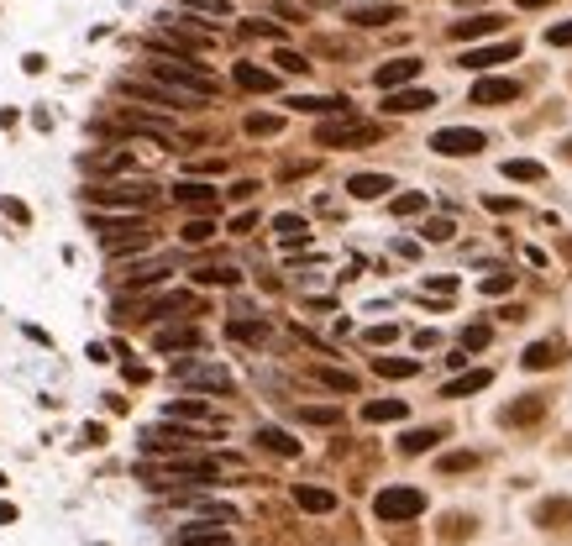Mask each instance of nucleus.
<instances>
[{"mask_svg": "<svg viewBox=\"0 0 572 546\" xmlns=\"http://www.w3.org/2000/svg\"><path fill=\"white\" fill-rule=\"evenodd\" d=\"M568 158H572V142H568Z\"/></svg>", "mask_w": 572, "mask_h": 546, "instance_id": "54", "label": "nucleus"}, {"mask_svg": "<svg viewBox=\"0 0 572 546\" xmlns=\"http://www.w3.org/2000/svg\"><path fill=\"white\" fill-rule=\"evenodd\" d=\"M79 441H84V446H100V441H106V426H84Z\"/></svg>", "mask_w": 572, "mask_h": 546, "instance_id": "47", "label": "nucleus"}, {"mask_svg": "<svg viewBox=\"0 0 572 546\" xmlns=\"http://www.w3.org/2000/svg\"><path fill=\"white\" fill-rule=\"evenodd\" d=\"M21 68H27V74H43L48 63H43V53H27V58H21Z\"/></svg>", "mask_w": 572, "mask_h": 546, "instance_id": "50", "label": "nucleus"}, {"mask_svg": "<svg viewBox=\"0 0 572 546\" xmlns=\"http://www.w3.org/2000/svg\"><path fill=\"white\" fill-rule=\"evenodd\" d=\"M236 278H242L236 269H200V273H195V284H226V289L236 284Z\"/></svg>", "mask_w": 572, "mask_h": 546, "instance_id": "39", "label": "nucleus"}, {"mask_svg": "<svg viewBox=\"0 0 572 546\" xmlns=\"http://www.w3.org/2000/svg\"><path fill=\"white\" fill-rule=\"evenodd\" d=\"M315 383H326V389H337V394H357V379L342 373V368H315Z\"/></svg>", "mask_w": 572, "mask_h": 546, "instance_id": "29", "label": "nucleus"}, {"mask_svg": "<svg viewBox=\"0 0 572 546\" xmlns=\"http://www.w3.org/2000/svg\"><path fill=\"white\" fill-rule=\"evenodd\" d=\"M274 63H279L284 74H310V63H305L299 53H289V48H279V53H274Z\"/></svg>", "mask_w": 572, "mask_h": 546, "instance_id": "42", "label": "nucleus"}, {"mask_svg": "<svg viewBox=\"0 0 572 546\" xmlns=\"http://www.w3.org/2000/svg\"><path fill=\"white\" fill-rule=\"evenodd\" d=\"M289 106L305 110V116H346V110H352L346 100H331V95H294Z\"/></svg>", "mask_w": 572, "mask_h": 546, "instance_id": "19", "label": "nucleus"}, {"mask_svg": "<svg viewBox=\"0 0 572 546\" xmlns=\"http://www.w3.org/2000/svg\"><path fill=\"white\" fill-rule=\"evenodd\" d=\"M478 289H483V294H510V289H515V273H489Z\"/></svg>", "mask_w": 572, "mask_h": 546, "instance_id": "41", "label": "nucleus"}, {"mask_svg": "<svg viewBox=\"0 0 572 546\" xmlns=\"http://www.w3.org/2000/svg\"><path fill=\"white\" fill-rule=\"evenodd\" d=\"M226 331L236 341H268V321H231Z\"/></svg>", "mask_w": 572, "mask_h": 546, "instance_id": "31", "label": "nucleus"}, {"mask_svg": "<svg viewBox=\"0 0 572 546\" xmlns=\"http://www.w3.org/2000/svg\"><path fill=\"white\" fill-rule=\"evenodd\" d=\"M258 446H268V452H279V457H299V441L279 431V426H258Z\"/></svg>", "mask_w": 572, "mask_h": 546, "instance_id": "22", "label": "nucleus"}, {"mask_svg": "<svg viewBox=\"0 0 572 546\" xmlns=\"http://www.w3.org/2000/svg\"><path fill=\"white\" fill-rule=\"evenodd\" d=\"M541 415V399H525L515 410H504V426H525V421H536Z\"/></svg>", "mask_w": 572, "mask_h": 546, "instance_id": "36", "label": "nucleus"}, {"mask_svg": "<svg viewBox=\"0 0 572 546\" xmlns=\"http://www.w3.org/2000/svg\"><path fill=\"white\" fill-rule=\"evenodd\" d=\"M420 74V58H394V63H384L373 79H378V90H400V84H409Z\"/></svg>", "mask_w": 572, "mask_h": 546, "instance_id": "15", "label": "nucleus"}, {"mask_svg": "<svg viewBox=\"0 0 572 546\" xmlns=\"http://www.w3.org/2000/svg\"><path fill=\"white\" fill-rule=\"evenodd\" d=\"M362 421H373V426L404 421V399H373V405H362Z\"/></svg>", "mask_w": 572, "mask_h": 546, "instance_id": "23", "label": "nucleus"}, {"mask_svg": "<svg viewBox=\"0 0 572 546\" xmlns=\"http://www.w3.org/2000/svg\"><path fill=\"white\" fill-rule=\"evenodd\" d=\"M557 357H562V347H552V341H536V347H525V357H520V363H525L530 373H541V368H552Z\"/></svg>", "mask_w": 572, "mask_h": 546, "instance_id": "25", "label": "nucleus"}, {"mask_svg": "<svg viewBox=\"0 0 572 546\" xmlns=\"http://www.w3.org/2000/svg\"><path fill=\"white\" fill-rule=\"evenodd\" d=\"M216 237V221H184V242L189 247H200V242H211Z\"/></svg>", "mask_w": 572, "mask_h": 546, "instance_id": "34", "label": "nucleus"}, {"mask_svg": "<svg viewBox=\"0 0 572 546\" xmlns=\"http://www.w3.org/2000/svg\"><path fill=\"white\" fill-rule=\"evenodd\" d=\"M389 189H394L389 173H352V179H346V195H352V200H384Z\"/></svg>", "mask_w": 572, "mask_h": 546, "instance_id": "10", "label": "nucleus"}, {"mask_svg": "<svg viewBox=\"0 0 572 546\" xmlns=\"http://www.w3.org/2000/svg\"><path fill=\"white\" fill-rule=\"evenodd\" d=\"M163 421H195V426H221V421L211 415V405H200V399H169V405H163Z\"/></svg>", "mask_w": 572, "mask_h": 546, "instance_id": "11", "label": "nucleus"}, {"mask_svg": "<svg viewBox=\"0 0 572 546\" xmlns=\"http://www.w3.org/2000/svg\"><path fill=\"white\" fill-rule=\"evenodd\" d=\"M489 336H494L489 326H467V331H462V352H483V347H489Z\"/></svg>", "mask_w": 572, "mask_h": 546, "instance_id": "38", "label": "nucleus"}, {"mask_svg": "<svg viewBox=\"0 0 572 546\" xmlns=\"http://www.w3.org/2000/svg\"><path fill=\"white\" fill-rule=\"evenodd\" d=\"M510 58H520L515 37L510 43H494V48H467L462 53V68H494V63H510Z\"/></svg>", "mask_w": 572, "mask_h": 546, "instance_id": "8", "label": "nucleus"}, {"mask_svg": "<svg viewBox=\"0 0 572 546\" xmlns=\"http://www.w3.org/2000/svg\"><path fill=\"white\" fill-rule=\"evenodd\" d=\"M546 43H552V48H572V21H557V27H546Z\"/></svg>", "mask_w": 572, "mask_h": 546, "instance_id": "43", "label": "nucleus"}, {"mask_svg": "<svg viewBox=\"0 0 572 546\" xmlns=\"http://www.w3.org/2000/svg\"><path fill=\"white\" fill-rule=\"evenodd\" d=\"M315 142H321V148H357V142H378V126L352 121V116H337V121H321V126H315Z\"/></svg>", "mask_w": 572, "mask_h": 546, "instance_id": "3", "label": "nucleus"}, {"mask_svg": "<svg viewBox=\"0 0 572 546\" xmlns=\"http://www.w3.org/2000/svg\"><path fill=\"white\" fill-rule=\"evenodd\" d=\"M274 231H279V242H284V247H305V242H310V226H305V216H274Z\"/></svg>", "mask_w": 572, "mask_h": 546, "instance_id": "21", "label": "nucleus"}, {"mask_svg": "<svg viewBox=\"0 0 572 546\" xmlns=\"http://www.w3.org/2000/svg\"><path fill=\"white\" fill-rule=\"evenodd\" d=\"M90 205H121V211H142V205H153V189H147V184H137V189H126V184H100V189H90Z\"/></svg>", "mask_w": 572, "mask_h": 546, "instance_id": "6", "label": "nucleus"}, {"mask_svg": "<svg viewBox=\"0 0 572 546\" xmlns=\"http://www.w3.org/2000/svg\"><path fill=\"white\" fill-rule=\"evenodd\" d=\"M147 74H153V84H163L179 95V106H200V100H211L216 95V79L195 63V58H153L147 63Z\"/></svg>", "mask_w": 572, "mask_h": 546, "instance_id": "1", "label": "nucleus"}, {"mask_svg": "<svg viewBox=\"0 0 572 546\" xmlns=\"http://www.w3.org/2000/svg\"><path fill=\"white\" fill-rule=\"evenodd\" d=\"M279 126H284L279 116H247V132H252V137H274Z\"/></svg>", "mask_w": 572, "mask_h": 546, "instance_id": "40", "label": "nucleus"}, {"mask_svg": "<svg viewBox=\"0 0 572 546\" xmlns=\"http://www.w3.org/2000/svg\"><path fill=\"white\" fill-rule=\"evenodd\" d=\"M299 421H310V426H337V421H342V410H337V405H305V410H299Z\"/></svg>", "mask_w": 572, "mask_h": 546, "instance_id": "30", "label": "nucleus"}, {"mask_svg": "<svg viewBox=\"0 0 572 546\" xmlns=\"http://www.w3.org/2000/svg\"><path fill=\"white\" fill-rule=\"evenodd\" d=\"M0 211H5L11 221H27V205H21V200H0Z\"/></svg>", "mask_w": 572, "mask_h": 546, "instance_id": "49", "label": "nucleus"}, {"mask_svg": "<svg viewBox=\"0 0 572 546\" xmlns=\"http://www.w3.org/2000/svg\"><path fill=\"white\" fill-rule=\"evenodd\" d=\"M11 520H16V510H11V504H0V526H11Z\"/></svg>", "mask_w": 572, "mask_h": 546, "instance_id": "52", "label": "nucleus"}, {"mask_svg": "<svg viewBox=\"0 0 572 546\" xmlns=\"http://www.w3.org/2000/svg\"><path fill=\"white\" fill-rule=\"evenodd\" d=\"M483 148H489V137L473 132V126H447V132L431 137V153H441V158H473V153H483Z\"/></svg>", "mask_w": 572, "mask_h": 546, "instance_id": "4", "label": "nucleus"}, {"mask_svg": "<svg viewBox=\"0 0 572 546\" xmlns=\"http://www.w3.org/2000/svg\"><path fill=\"white\" fill-rule=\"evenodd\" d=\"M153 347H158V352H189V347H200V326H163V331H153Z\"/></svg>", "mask_w": 572, "mask_h": 546, "instance_id": "12", "label": "nucleus"}, {"mask_svg": "<svg viewBox=\"0 0 572 546\" xmlns=\"http://www.w3.org/2000/svg\"><path fill=\"white\" fill-rule=\"evenodd\" d=\"M425 289H431V294H452V289H457V278H447V273H441V278H425Z\"/></svg>", "mask_w": 572, "mask_h": 546, "instance_id": "45", "label": "nucleus"}, {"mask_svg": "<svg viewBox=\"0 0 572 546\" xmlns=\"http://www.w3.org/2000/svg\"><path fill=\"white\" fill-rule=\"evenodd\" d=\"M541 173H546V168L536 164V158H510V164H504V179H520V184H536Z\"/></svg>", "mask_w": 572, "mask_h": 546, "instance_id": "28", "label": "nucleus"}, {"mask_svg": "<svg viewBox=\"0 0 572 546\" xmlns=\"http://www.w3.org/2000/svg\"><path fill=\"white\" fill-rule=\"evenodd\" d=\"M510 100H520L515 79H478L473 84V106H510Z\"/></svg>", "mask_w": 572, "mask_h": 546, "instance_id": "7", "label": "nucleus"}, {"mask_svg": "<svg viewBox=\"0 0 572 546\" xmlns=\"http://www.w3.org/2000/svg\"><path fill=\"white\" fill-rule=\"evenodd\" d=\"M467 468H478V452H447L441 457V473H467Z\"/></svg>", "mask_w": 572, "mask_h": 546, "instance_id": "37", "label": "nucleus"}, {"mask_svg": "<svg viewBox=\"0 0 572 546\" xmlns=\"http://www.w3.org/2000/svg\"><path fill=\"white\" fill-rule=\"evenodd\" d=\"M452 231H457V226H452L447 216H436V221H425V226H420V237H425V242H452Z\"/></svg>", "mask_w": 572, "mask_h": 546, "instance_id": "35", "label": "nucleus"}, {"mask_svg": "<svg viewBox=\"0 0 572 546\" xmlns=\"http://www.w3.org/2000/svg\"><path fill=\"white\" fill-rule=\"evenodd\" d=\"M499 27H504V16H494V11H489V16L452 21V37H457V43H473V37H489V32H499Z\"/></svg>", "mask_w": 572, "mask_h": 546, "instance_id": "17", "label": "nucleus"}, {"mask_svg": "<svg viewBox=\"0 0 572 546\" xmlns=\"http://www.w3.org/2000/svg\"><path fill=\"white\" fill-rule=\"evenodd\" d=\"M352 21L357 27H384V21H400V5H357Z\"/></svg>", "mask_w": 572, "mask_h": 546, "instance_id": "24", "label": "nucleus"}, {"mask_svg": "<svg viewBox=\"0 0 572 546\" xmlns=\"http://www.w3.org/2000/svg\"><path fill=\"white\" fill-rule=\"evenodd\" d=\"M173 383H189V389H211V394H226L231 373L221 363H173Z\"/></svg>", "mask_w": 572, "mask_h": 546, "instance_id": "5", "label": "nucleus"}, {"mask_svg": "<svg viewBox=\"0 0 572 546\" xmlns=\"http://www.w3.org/2000/svg\"><path fill=\"white\" fill-rule=\"evenodd\" d=\"M436 441H441V431H404L400 452H404V457H420V452H431Z\"/></svg>", "mask_w": 572, "mask_h": 546, "instance_id": "27", "label": "nucleus"}, {"mask_svg": "<svg viewBox=\"0 0 572 546\" xmlns=\"http://www.w3.org/2000/svg\"><path fill=\"white\" fill-rule=\"evenodd\" d=\"M0 489H5V473H0Z\"/></svg>", "mask_w": 572, "mask_h": 546, "instance_id": "53", "label": "nucleus"}, {"mask_svg": "<svg viewBox=\"0 0 572 546\" xmlns=\"http://www.w3.org/2000/svg\"><path fill=\"white\" fill-rule=\"evenodd\" d=\"M394 336H400V326H389V321H384V326H368V341H373V347H389Z\"/></svg>", "mask_w": 572, "mask_h": 546, "instance_id": "44", "label": "nucleus"}, {"mask_svg": "<svg viewBox=\"0 0 572 546\" xmlns=\"http://www.w3.org/2000/svg\"><path fill=\"white\" fill-rule=\"evenodd\" d=\"M425 205H431V200H425L420 189H409V195H394V205H389V211H394V216H420Z\"/></svg>", "mask_w": 572, "mask_h": 546, "instance_id": "32", "label": "nucleus"}, {"mask_svg": "<svg viewBox=\"0 0 572 546\" xmlns=\"http://www.w3.org/2000/svg\"><path fill=\"white\" fill-rule=\"evenodd\" d=\"M431 106H436L431 90H389L384 95V110L389 116H415V110H431Z\"/></svg>", "mask_w": 572, "mask_h": 546, "instance_id": "9", "label": "nucleus"}, {"mask_svg": "<svg viewBox=\"0 0 572 546\" xmlns=\"http://www.w3.org/2000/svg\"><path fill=\"white\" fill-rule=\"evenodd\" d=\"M489 368H473V373H462V379H452V383H441V399H462V394H478V389H489Z\"/></svg>", "mask_w": 572, "mask_h": 546, "instance_id": "20", "label": "nucleus"}, {"mask_svg": "<svg viewBox=\"0 0 572 546\" xmlns=\"http://www.w3.org/2000/svg\"><path fill=\"white\" fill-rule=\"evenodd\" d=\"M373 515H378V520H415V515H425V494L409 489V484L378 489L373 494Z\"/></svg>", "mask_w": 572, "mask_h": 546, "instance_id": "2", "label": "nucleus"}, {"mask_svg": "<svg viewBox=\"0 0 572 546\" xmlns=\"http://www.w3.org/2000/svg\"><path fill=\"white\" fill-rule=\"evenodd\" d=\"M179 546H236V542H231L226 531H216L211 520H200V526H184L179 531Z\"/></svg>", "mask_w": 572, "mask_h": 546, "instance_id": "18", "label": "nucleus"}, {"mask_svg": "<svg viewBox=\"0 0 572 546\" xmlns=\"http://www.w3.org/2000/svg\"><path fill=\"white\" fill-rule=\"evenodd\" d=\"M252 226H258V216H252V211H242V216L231 221V231H252Z\"/></svg>", "mask_w": 572, "mask_h": 546, "instance_id": "51", "label": "nucleus"}, {"mask_svg": "<svg viewBox=\"0 0 572 546\" xmlns=\"http://www.w3.org/2000/svg\"><path fill=\"white\" fill-rule=\"evenodd\" d=\"M216 184H200V179H184V184H173V200L179 205H189V211H205V205H216Z\"/></svg>", "mask_w": 572, "mask_h": 546, "instance_id": "14", "label": "nucleus"}, {"mask_svg": "<svg viewBox=\"0 0 572 546\" xmlns=\"http://www.w3.org/2000/svg\"><path fill=\"white\" fill-rule=\"evenodd\" d=\"M294 504H299V510H310V515H331V510H337V494L315 489V484H294Z\"/></svg>", "mask_w": 572, "mask_h": 546, "instance_id": "16", "label": "nucleus"}, {"mask_svg": "<svg viewBox=\"0 0 572 546\" xmlns=\"http://www.w3.org/2000/svg\"><path fill=\"white\" fill-rule=\"evenodd\" d=\"M226 195H231V200H252V195H258V184H252V179H242V184H231Z\"/></svg>", "mask_w": 572, "mask_h": 546, "instance_id": "46", "label": "nucleus"}, {"mask_svg": "<svg viewBox=\"0 0 572 546\" xmlns=\"http://www.w3.org/2000/svg\"><path fill=\"white\" fill-rule=\"evenodd\" d=\"M373 368H378L384 379H415V373H420L415 357H373Z\"/></svg>", "mask_w": 572, "mask_h": 546, "instance_id": "26", "label": "nucleus"}, {"mask_svg": "<svg viewBox=\"0 0 572 546\" xmlns=\"http://www.w3.org/2000/svg\"><path fill=\"white\" fill-rule=\"evenodd\" d=\"M247 32H252V37H279V27H274V21H247Z\"/></svg>", "mask_w": 572, "mask_h": 546, "instance_id": "48", "label": "nucleus"}, {"mask_svg": "<svg viewBox=\"0 0 572 546\" xmlns=\"http://www.w3.org/2000/svg\"><path fill=\"white\" fill-rule=\"evenodd\" d=\"M231 79H236L242 90H252V95H274V90H279V79H274L268 68H258V63H236Z\"/></svg>", "mask_w": 572, "mask_h": 546, "instance_id": "13", "label": "nucleus"}, {"mask_svg": "<svg viewBox=\"0 0 572 546\" xmlns=\"http://www.w3.org/2000/svg\"><path fill=\"white\" fill-rule=\"evenodd\" d=\"M189 11H200V16H216V21H231V0H184Z\"/></svg>", "mask_w": 572, "mask_h": 546, "instance_id": "33", "label": "nucleus"}]
</instances>
